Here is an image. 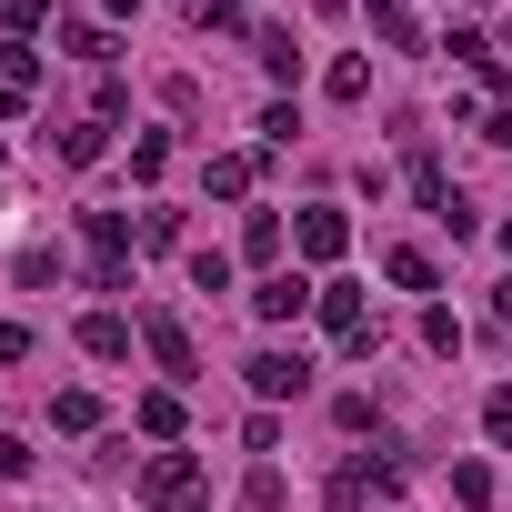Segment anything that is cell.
Here are the masks:
<instances>
[{
    "mask_svg": "<svg viewBox=\"0 0 512 512\" xmlns=\"http://www.w3.org/2000/svg\"><path fill=\"white\" fill-rule=\"evenodd\" d=\"M141 502L191 512V502H201V462H191V452H151V462H141Z\"/></svg>",
    "mask_w": 512,
    "mask_h": 512,
    "instance_id": "cell-1",
    "label": "cell"
},
{
    "mask_svg": "<svg viewBox=\"0 0 512 512\" xmlns=\"http://www.w3.org/2000/svg\"><path fill=\"white\" fill-rule=\"evenodd\" d=\"M302 382H312V362H302V352H251V392H262V402H292Z\"/></svg>",
    "mask_w": 512,
    "mask_h": 512,
    "instance_id": "cell-2",
    "label": "cell"
},
{
    "mask_svg": "<svg viewBox=\"0 0 512 512\" xmlns=\"http://www.w3.org/2000/svg\"><path fill=\"white\" fill-rule=\"evenodd\" d=\"M141 342H151V362H161V372H201V352H191V332H181L171 312H151V322H141Z\"/></svg>",
    "mask_w": 512,
    "mask_h": 512,
    "instance_id": "cell-3",
    "label": "cell"
},
{
    "mask_svg": "<svg viewBox=\"0 0 512 512\" xmlns=\"http://www.w3.org/2000/svg\"><path fill=\"white\" fill-rule=\"evenodd\" d=\"M302 302H312V282H302V272H272L262 292H251V312H262V322H292Z\"/></svg>",
    "mask_w": 512,
    "mask_h": 512,
    "instance_id": "cell-4",
    "label": "cell"
},
{
    "mask_svg": "<svg viewBox=\"0 0 512 512\" xmlns=\"http://www.w3.org/2000/svg\"><path fill=\"white\" fill-rule=\"evenodd\" d=\"M342 241H352L342 211H302V251H312V262H342Z\"/></svg>",
    "mask_w": 512,
    "mask_h": 512,
    "instance_id": "cell-5",
    "label": "cell"
},
{
    "mask_svg": "<svg viewBox=\"0 0 512 512\" xmlns=\"http://www.w3.org/2000/svg\"><path fill=\"white\" fill-rule=\"evenodd\" d=\"M81 352H91V362H121V352H131V322H121V312H91V322H81Z\"/></svg>",
    "mask_w": 512,
    "mask_h": 512,
    "instance_id": "cell-6",
    "label": "cell"
},
{
    "mask_svg": "<svg viewBox=\"0 0 512 512\" xmlns=\"http://www.w3.org/2000/svg\"><path fill=\"white\" fill-rule=\"evenodd\" d=\"M362 11H372V31H382L392 51H422V31H412V0H362Z\"/></svg>",
    "mask_w": 512,
    "mask_h": 512,
    "instance_id": "cell-7",
    "label": "cell"
},
{
    "mask_svg": "<svg viewBox=\"0 0 512 512\" xmlns=\"http://www.w3.org/2000/svg\"><path fill=\"white\" fill-rule=\"evenodd\" d=\"M251 51H262V71H272V81H302V41H292V31H262Z\"/></svg>",
    "mask_w": 512,
    "mask_h": 512,
    "instance_id": "cell-8",
    "label": "cell"
},
{
    "mask_svg": "<svg viewBox=\"0 0 512 512\" xmlns=\"http://www.w3.org/2000/svg\"><path fill=\"white\" fill-rule=\"evenodd\" d=\"M322 322H332V332H342V342H352V332H372V322H362V292H342V282H332V292H322Z\"/></svg>",
    "mask_w": 512,
    "mask_h": 512,
    "instance_id": "cell-9",
    "label": "cell"
},
{
    "mask_svg": "<svg viewBox=\"0 0 512 512\" xmlns=\"http://www.w3.org/2000/svg\"><path fill=\"white\" fill-rule=\"evenodd\" d=\"M382 272H392L402 292H432V282H442V272H432V251H392V262H382Z\"/></svg>",
    "mask_w": 512,
    "mask_h": 512,
    "instance_id": "cell-10",
    "label": "cell"
},
{
    "mask_svg": "<svg viewBox=\"0 0 512 512\" xmlns=\"http://www.w3.org/2000/svg\"><path fill=\"white\" fill-rule=\"evenodd\" d=\"M101 131H111L101 111H91V121H71V131H61V161H101Z\"/></svg>",
    "mask_w": 512,
    "mask_h": 512,
    "instance_id": "cell-11",
    "label": "cell"
},
{
    "mask_svg": "<svg viewBox=\"0 0 512 512\" xmlns=\"http://www.w3.org/2000/svg\"><path fill=\"white\" fill-rule=\"evenodd\" d=\"M211 191L241 201V191H251V151H221V161H211Z\"/></svg>",
    "mask_w": 512,
    "mask_h": 512,
    "instance_id": "cell-12",
    "label": "cell"
},
{
    "mask_svg": "<svg viewBox=\"0 0 512 512\" xmlns=\"http://www.w3.org/2000/svg\"><path fill=\"white\" fill-rule=\"evenodd\" d=\"M141 432L171 442V432H181V392H141Z\"/></svg>",
    "mask_w": 512,
    "mask_h": 512,
    "instance_id": "cell-13",
    "label": "cell"
},
{
    "mask_svg": "<svg viewBox=\"0 0 512 512\" xmlns=\"http://www.w3.org/2000/svg\"><path fill=\"white\" fill-rule=\"evenodd\" d=\"M51 422H61V432H91V422H101V402H91V392H61V402H51Z\"/></svg>",
    "mask_w": 512,
    "mask_h": 512,
    "instance_id": "cell-14",
    "label": "cell"
},
{
    "mask_svg": "<svg viewBox=\"0 0 512 512\" xmlns=\"http://www.w3.org/2000/svg\"><path fill=\"white\" fill-rule=\"evenodd\" d=\"M241 251H251V262H272V251H282V221H272V211H251V231H241Z\"/></svg>",
    "mask_w": 512,
    "mask_h": 512,
    "instance_id": "cell-15",
    "label": "cell"
},
{
    "mask_svg": "<svg viewBox=\"0 0 512 512\" xmlns=\"http://www.w3.org/2000/svg\"><path fill=\"white\" fill-rule=\"evenodd\" d=\"M191 282L201 292H231V251H191Z\"/></svg>",
    "mask_w": 512,
    "mask_h": 512,
    "instance_id": "cell-16",
    "label": "cell"
},
{
    "mask_svg": "<svg viewBox=\"0 0 512 512\" xmlns=\"http://www.w3.org/2000/svg\"><path fill=\"white\" fill-rule=\"evenodd\" d=\"M61 51H71V61H111V41H101L91 21H71V31H61Z\"/></svg>",
    "mask_w": 512,
    "mask_h": 512,
    "instance_id": "cell-17",
    "label": "cell"
},
{
    "mask_svg": "<svg viewBox=\"0 0 512 512\" xmlns=\"http://www.w3.org/2000/svg\"><path fill=\"white\" fill-rule=\"evenodd\" d=\"M372 91V61H332V101H362Z\"/></svg>",
    "mask_w": 512,
    "mask_h": 512,
    "instance_id": "cell-18",
    "label": "cell"
},
{
    "mask_svg": "<svg viewBox=\"0 0 512 512\" xmlns=\"http://www.w3.org/2000/svg\"><path fill=\"white\" fill-rule=\"evenodd\" d=\"M41 21H51V0H11V41H31Z\"/></svg>",
    "mask_w": 512,
    "mask_h": 512,
    "instance_id": "cell-19",
    "label": "cell"
},
{
    "mask_svg": "<svg viewBox=\"0 0 512 512\" xmlns=\"http://www.w3.org/2000/svg\"><path fill=\"white\" fill-rule=\"evenodd\" d=\"M482 432H492V442H512V392H492V402H482Z\"/></svg>",
    "mask_w": 512,
    "mask_h": 512,
    "instance_id": "cell-20",
    "label": "cell"
},
{
    "mask_svg": "<svg viewBox=\"0 0 512 512\" xmlns=\"http://www.w3.org/2000/svg\"><path fill=\"white\" fill-rule=\"evenodd\" d=\"M0 472L21 482V472H31V442H11V432H0Z\"/></svg>",
    "mask_w": 512,
    "mask_h": 512,
    "instance_id": "cell-21",
    "label": "cell"
},
{
    "mask_svg": "<svg viewBox=\"0 0 512 512\" xmlns=\"http://www.w3.org/2000/svg\"><path fill=\"white\" fill-rule=\"evenodd\" d=\"M482 141H502V151H512V111H492V121H482Z\"/></svg>",
    "mask_w": 512,
    "mask_h": 512,
    "instance_id": "cell-22",
    "label": "cell"
},
{
    "mask_svg": "<svg viewBox=\"0 0 512 512\" xmlns=\"http://www.w3.org/2000/svg\"><path fill=\"white\" fill-rule=\"evenodd\" d=\"M492 322H502V332H512V282H502V292H492Z\"/></svg>",
    "mask_w": 512,
    "mask_h": 512,
    "instance_id": "cell-23",
    "label": "cell"
},
{
    "mask_svg": "<svg viewBox=\"0 0 512 512\" xmlns=\"http://www.w3.org/2000/svg\"><path fill=\"white\" fill-rule=\"evenodd\" d=\"M111 11H141V0H111Z\"/></svg>",
    "mask_w": 512,
    "mask_h": 512,
    "instance_id": "cell-24",
    "label": "cell"
},
{
    "mask_svg": "<svg viewBox=\"0 0 512 512\" xmlns=\"http://www.w3.org/2000/svg\"><path fill=\"white\" fill-rule=\"evenodd\" d=\"M502 251H512V231H502Z\"/></svg>",
    "mask_w": 512,
    "mask_h": 512,
    "instance_id": "cell-25",
    "label": "cell"
}]
</instances>
